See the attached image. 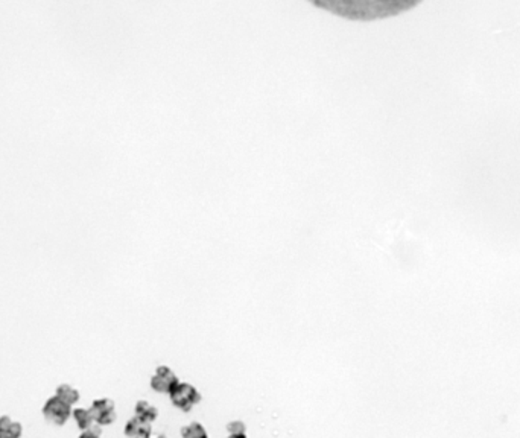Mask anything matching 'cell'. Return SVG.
Instances as JSON below:
<instances>
[{"label": "cell", "instance_id": "1", "mask_svg": "<svg viewBox=\"0 0 520 438\" xmlns=\"http://www.w3.org/2000/svg\"><path fill=\"white\" fill-rule=\"evenodd\" d=\"M169 399L173 407L183 412H189L201 402V394H199L194 385L187 382H178L169 393Z\"/></svg>", "mask_w": 520, "mask_h": 438}, {"label": "cell", "instance_id": "2", "mask_svg": "<svg viewBox=\"0 0 520 438\" xmlns=\"http://www.w3.org/2000/svg\"><path fill=\"white\" fill-rule=\"evenodd\" d=\"M72 411H73L72 407L59 399L58 396L49 397L41 409L43 417H45L49 423L55 426H64L67 423V420L72 417Z\"/></svg>", "mask_w": 520, "mask_h": 438}, {"label": "cell", "instance_id": "3", "mask_svg": "<svg viewBox=\"0 0 520 438\" xmlns=\"http://www.w3.org/2000/svg\"><path fill=\"white\" fill-rule=\"evenodd\" d=\"M90 411L94 418V423L98 426H108L116 422V405L111 399H96L93 400Z\"/></svg>", "mask_w": 520, "mask_h": 438}, {"label": "cell", "instance_id": "4", "mask_svg": "<svg viewBox=\"0 0 520 438\" xmlns=\"http://www.w3.org/2000/svg\"><path fill=\"white\" fill-rule=\"evenodd\" d=\"M178 377L173 373L169 367L166 365H160L157 367V370L151 377V388L155 393H161V394H169L173 386L178 384Z\"/></svg>", "mask_w": 520, "mask_h": 438}, {"label": "cell", "instance_id": "5", "mask_svg": "<svg viewBox=\"0 0 520 438\" xmlns=\"http://www.w3.org/2000/svg\"><path fill=\"white\" fill-rule=\"evenodd\" d=\"M124 432L128 438H151L152 428H151V423L143 422L142 418L134 416L133 418H129L127 422Z\"/></svg>", "mask_w": 520, "mask_h": 438}, {"label": "cell", "instance_id": "6", "mask_svg": "<svg viewBox=\"0 0 520 438\" xmlns=\"http://www.w3.org/2000/svg\"><path fill=\"white\" fill-rule=\"evenodd\" d=\"M23 425L10 416L0 417V438H22Z\"/></svg>", "mask_w": 520, "mask_h": 438}, {"label": "cell", "instance_id": "7", "mask_svg": "<svg viewBox=\"0 0 520 438\" xmlns=\"http://www.w3.org/2000/svg\"><path fill=\"white\" fill-rule=\"evenodd\" d=\"M134 412H136V417L142 418L143 422H148L152 425V422H155L159 417V409L155 408L154 405H151L150 402L146 400H138L136 403V408H134Z\"/></svg>", "mask_w": 520, "mask_h": 438}, {"label": "cell", "instance_id": "8", "mask_svg": "<svg viewBox=\"0 0 520 438\" xmlns=\"http://www.w3.org/2000/svg\"><path fill=\"white\" fill-rule=\"evenodd\" d=\"M72 417L75 420L76 426L80 428L81 431H87V429H90V428L96 425V423H94V418H93L90 408L89 409H87V408H75L72 411Z\"/></svg>", "mask_w": 520, "mask_h": 438}, {"label": "cell", "instance_id": "9", "mask_svg": "<svg viewBox=\"0 0 520 438\" xmlns=\"http://www.w3.org/2000/svg\"><path fill=\"white\" fill-rule=\"evenodd\" d=\"M55 396H58L59 399L64 400L66 403H68V405H71V407H73L75 403H78V402H80V399H81L80 391H78L75 388V386L68 385V384L58 385L57 390H55Z\"/></svg>", "mask_w": 520, "mask_h": 438}, {"label": "cell", "instance_id": "10", "mask_svg": "<svg viewBox=\"0 0 520 438\" xmlns=\"http://www.w3.org/2000/svg\"><path fill=\"white\" fill-rule=\"evenodd\" d=\"M181 437L183 438H209V434H207L205 428L201 423L192 422L181 429Z\"/></svg>", "mask_w": 520, "mask_h": 438}, {"label": "cell", "instance_id": "11", "mask_svg": "<svg viewBox=\"0 0 520 438\" xmlns=\"http://www.w3.org/2000/svg\"><path fill=\"white\" fill-rule=\"evenodd\" d=\"M227 432L229 434H244L247 432V426L244 422H240V420H233V422L227 425Z\"/></svg>", "mask_w": 520, "mask_h": 438}, {"label": "cell", "instance_id": "12", "mask_svg": "<svg viewBox=\"0 0 520 438\" xmlns=\"http://www.w3.org/2000/svg\"><path fill=\"white\" fill-rule=\"evenodd\" d=\"M78 438H101V428L98 425H94L93 428L87 429V431H82Z\"/></svg>", "mask_w": 520, "mask_h": 438}, {"label": "cell", "instance_id": "13", "mask_svg": "<svg viewBox=\"0 0 520 438\" xmlns=\"http://www.w3.org/2000/svg\"><path fill=\"white\" fill-rule=\"evenodd\" d=\"M227 438H248V435H247V432H244V434H229Z\"/></svg>", "mask_w": 520, "mask_h": 438}, {"label": "cell", "instance_id": "14", "mask_svg": "<svg viewBox=\"0 0 520 438\" xmlns=\"http://www.w3.org/2000/svg\"><path fill=\"white\" fill-rule=\"evenodd\" d=\"M157 438H166V437H164V435H160V437H157Z\"/></svg>", "mask_w": 520, "mask_h": 438}]
</instances>
